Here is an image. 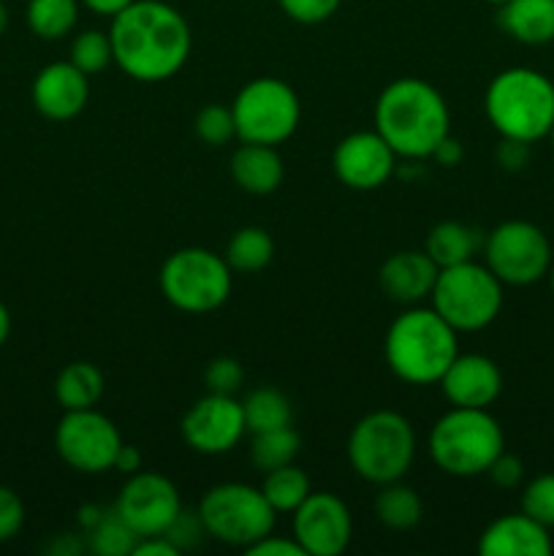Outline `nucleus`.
<instances>
[{
	"label": "nucleus",
	"mask_w": 554,
	"mask_h": 556,
	"mask_svg": "<svg viewBox=\"0 0 554 556\" xmlns=\"http://www.w3.org/2000/svg\"><path fill=\"white\" fill-rule=\"evenodd\" d=\"M114 65L130 79L158 85L185 68L193 33L182 11L166 0H134L109 25Z\"/></svg>",
	"instance_id": "obj_1"
},
{
	"label": "nucleus",
	"mask_w": 554,
	"mask_h": 556,
	"mask_svg": "<svg viewBox=\"0 0 554 556\" xmlns=\"http://www.w3.org/2000/svg\"><path fill=\"white\" fill-rule=\"evenodd\" d=\"M373 119L375 130L405 161H427L451 134V109L443 92L418 76L386 85L375 101Z\"/></svg>",
	"instance_id": "obj_2"
},
{
	"label": "nucleus",
	"mask_w": 554,
	"mask_h": 556,
	"mask_svg": "<svg viewBox=\"0 0 554 556\" xmlns=\"http://www.w3.org/2000/svg\"><path fill=\"white\" fill-rule=\"evenodd\" d=\"M459 331L451 329L432 307L413 304L394 320L383 340L391 375L407 386H438L445 369L459 356Z\"/></svg>",
	"instance_id": "obj_3"
},
{
	"label": "nucleus",
	"mask_w": 554,
	"mask_h": 556,
	"mask_svg": "<svg viewBox=\"0 0 554 556\" xmlns=\"http://www.w3.org/2000/svg\"><path fill=\"white\" fill-rule=\"evenodd\" d=\"M483 112L500 139L536 144L554 125V81L525 65L500 71L483 92Z\"/></svg>",
	"instance_id": "obj_4"
},
{
	"label": "nucleus",
	"mask_w": 554,
	"mask_h": 556,
	"mask_svg": "<svg viewBox=\"0 0 554 556\" xmlns=\"http://www.w3.org/2000/svg\"><path fill=\"white\" fill-rule=\"evenodd\" d=\"M503 451V427L483 407H451L429 432V456L451 478L487 476Z\"/></svg>",
	"instance_id": "obj_5"
},
{
	"label": "nucleus",
	"mask_w": 554,
	"mask_h": 556,
	"mask_svg": "<svg viewBox=\"0 0 554 556\" xmlns=\"http://www.w3.org/2000/svg\"><path fill=\"white\" fill-rule=\"evenodd\" d=\"M413 424L396 410H373L358 418L348 438V462L362 481L383 486L402 481L416 459Z\"/></svg>",
	"instance_id": "obj_6"
},
{
	"label": "nucleus",
	"mask_w": 554,
	"mask_h": 556,
	"mask_svg": "<svg viewBox=\"0 0 554 556\" xmlns=\"http://www.w3.org/2000/svg\"><path fill=\"white\" fill-rule=\"evenodd\" d=\"M429 307L454 331H481L503 309V282L487 264L465 261L438 271Z\"/></svg>",
	"instance_id": "obj_7"
},
{
	"label": "nucleus",
	"mask_w": 554,
	"mask_h": 556,
	"mask_svg": "<svg viewBox=\"0 0 554 556\" xmlns=\"http://www.w3.org/2000/svg\"><path fill=\"white\" fill-rule=\"evenodd\" d=\"M161 293L179 313H215L228 302L234 286V269L226 255L206 248H182L168 255L161 266Z\"/></svg>",
	"instance_id": "obj_8"
},
{
	"label": "nucleus",
	"mask_w": 554,
	"mask_h": 556,
	"mask_svg": "<svg viewBox=\"0 0 554 556\" xmlns=\"http://www.w3.org/2000/svg\"><path fill=\"white\" fill-rule=\"evenodd\" d=\"M196 510H199L206 535L212 541L244 548V552L264 535H269L277 521V510L272 508L264 492L239 481L212 486L201 497Z\"/></svg>",
	"instance_id": "obj_9"
},
{
	"label": "nucleus",
	"mask_w": 554,
	"mask_h": 556,
	"mask_svg": "<svg viewBox=\"0 0 554 556\" xmlns=\"http://www.w3.org/2000/svg\"><path fill=\"white\" fill-rule=\"evenodd\" d=\"M237 139L250 144L280 147L291 139L302 119L297 90L277 76L250 79L231 103Z\"/></svg>",
	"instance_id": "obj_10"
},
{
	"label": "nucleus",
	"mask_w": 554,
	"mask_h": 556,
	"mask_svg": "<svg viewBox=\"0 0 554 556\" xmlns=\"http://www.w3.org/2000/svg\"><path fill=\"white\" fill-rule=\"evenodd\" d=\"M483 264L503 286L525 288L552 269L549 237L530 220H505L483 237Z\"/></svg>",
	"instance_id": "obj_11"
},
{
	"label": "nucleus",
	"mask_w": 554,
	"mask_h": 556,
	"mask_svg": "<svg viewBox=\"0 0 554 556\" xmlns=\"http://www.w3.org/2000/svg\"><path fill=\"white\" fill-rule=\"evenodd\" d=\"M123 438L112 418L98 413L96 407L87 410H65L54 429V448L60 459L76 472L98 476L114 467Z\"/></svg>",
	"instance_id": "obj_12"
},
{
	"label": "nucleus",
	"mask_w": 554,
	"mask_h": 556,
	"mask_svg": "<svg viewBox=\"0 0 554 556\" xmlns=\"http://www.w3.org/2000/svg\"><path fill=\"white\" fill-rule=\"evenodd\" d=\"M179 510H182V500H179L177 486L166 476L150 470H139L125 478L114 500V514L139 538L163 535Z\"/></svg>",
	"instance_id": "obj_13"
},
{
	"label": "nucleus",
	"mask_w": 554,
	"mask_h": 556,
	"mask_svg": "<svg viewBox=\"0 0 554 556\" xmlns=\"http://www.w3.org/2000/svg\"><path fill=\"white\" fill-rule=\"evenodd\" d=\"M185 445L201 456H223L237 448L248 434L242 402L228 394L206 391L188 407L179 424Z\"/></svg>",
	"instance_id": "obj_14"
},
{
	"label": "nucleus",
	"mask_w": 554,
	"mask_h": 556,
	"mask_svg": "<svg viewBox=\"0 0 554 556\" xmlns=\"http://www.w3.org/2000/svg\"><path fill=\"white\" fill-rule=\"evenodd\" d=\"M291 535L304 556H340L351 546V508L331 492H310L291 514Z\"/></svg>",
	"instance_id": "obj_15"
},
{
	"label": "nucleus",
	"mask_w": 554,
	"mask_h": 556,
	"mask_svg": "<svg viewBox=\"0 0 554 556\" xmlns=\"http://www.w3.org/2000/svg\"><path fill=\"white\" fill-rule=\"evenodd\" d=\"M335 177L351 190H378L396 174V152L378 130H356L331 152Z\"/></svg>",
	"instance_id": "obj_16"
},
{
	"label": "nucleus",
	"mask_w": 554,
	"mask_h": 556,
	"mask_svg": "<svg viewBox=\"0 0 554 556\" xmlns=\"http://www.w3.org/2000/svg\"><path fill=\"white\" fill-rule=\"evenodd\" d=\"M87 101H90V81L85 71L76 68L71 60L49 63L33 79V106L54 123L79 117Z\"/></svg>",
	"instance_id": "obj_17"
},
{
	"label": "nucleus",
	"mask_w": 554,
	"mask_h": 556,
	"mask_svg": "<svg viewBox=\"0 0 554 556\" xmlns=\"http://www.w3.org/2000/svg\"><path fill=\"white\" fill-rule=\"evenodd\" d=\"M440 391L451 407H483L498 402L503 394V372L483 353H459L440 378Z\"/></svg>",
	"instance_id": "obj_18"
},
{
	"label": "nucleus",
	"mask_w": 554,
	"mask_h": 556,
	"mask_svg": "<svg viewBox=\"0 0 554 556\" xmlns=\"http://www.w3.org/2000/svg\"><path fill=\"white\" fill-rule=\"evenodd\" d=\"M440 266L427 255V250H400L389 255L378 271L380 291L391 302L402 307H413L432 296L435 280H438Z\"/></svg>",
	"instance_id": "obj_19"
},
{
	"label": "nucleus",
	"mask_w": 554,
	"mask_h": 556,
	"mask_svg": "<svg viewBox=\"0 0 554 556\" xmlns=\"http://www.w3.org/2000/svg\"><path fill=\"white\" fill-rule=\"evenodd\" d=\"M478 552L483 556H549L554 543L549 527L519 510L489 521L478 538Z\"/></svg>",
	"instance_id": "obj_20"
},
{
	"label": "nucleus",
	"mask_w": 554,
	"mask_h": 556,
	"mask_svg": "<svg viewBox=\"0 0 554 556\" xmlns=\"http://www.w3.org/2000/svg\"><path fill=\"white\" fill-rule=\"evenodd\" d=\"M231 177L244 193L269 195L282 185L286 166L277 147L242 141V147L231 155Z\"/></svg>",
	"instance_id": "obj_21"
},
{
	"label": "nucleus",
	"mask_w": 554,
	"mask_h": 556,
	"mask_svg": "<svg viewBox=\"0 0 554 556\" xmlns=\"http://www.w3.org/2000/svg\"><path fill=\"white\" fill-rule=\"evenodd\" d=\"M498 25L505 36L527 47L554 41V0H508L500 5Z\"/></svg>",
	"instance_id": "obj_22"
},
{
	"label": "nucleus",
	"mask_w": 554,
	"mask_h": 556,
	"mask_svg": "<svg viewBox=\"0 0 554 556\" xmlns=\"http://www.w3.org/2000/svg\"><path fill=\"white\" fill-rule=\"evenodd\" d=\"M481 248L483 237L478 233V228L459 220L438 223V226L427 233V242H424V250H427V255L440 266V269L473 261V255Z\"/></svg>",
	"instance_id": "obj_23"
},
{
	"label": "nucleus",
	"mask_w": 554,
	"mask_h": 556,
	"mask_svg": "<svg viewBox=\"0 0 554 556\" xmlns=\"http://www.w3.org/2000/svg\"><path fill=\"white\" fill-rule=\"evenodd\" d=\"M106 380L92 362H71L54 380V396L63 410H87L101 402Z\"/></svg>",
	"instance_id": "obj_24"
},
{
	"label": "nucleus",
	"mask_w": 554,
	"mask_h": 556,
	"mask_svg": "<svg viewBox=\"0 0 554 556\" xmlns=\"http://www.w3.org/2000/svg\"><path fill=\"white\" fill-rule=\"evenodd\" d=\"M375 519L394 532H407L418 527L424 516V503L416 489L405 486L402 481L383 483L380 492L375 494Z\"/></svg>",
	"instance_id": "obj_25"
},
{
	"label": "nucleus",
	"mask_w": 554,
	"mask_h": 556,
	"mask_svg": "<svg viewBox=\"0 0 554 556\" xmlns=\"http://www.w3.org/2000/svg\"><path fill=\"white\" fill-rule=\"evenodd\" d=\"M272 258H275V239L261 226L239 228L226 244L228 266L242 275H255V271L266 269Z\"/></svg>",
	"instance_id": "obj_26"
},
{
	"label": "nucleus",
	"mask_w": 554,
	"mask_h": 556,
	"mask_svg": "<svg viewBox=\"0 0 554 556\" xmlns=\"http://www.w3.org/2000/svg\"><path fill=\"white\" fill-rule=\"evenodd\" d=\"M242 410H244V424H248L250 434L291 427L293 421L291 400H288L282 391L269 389V386L250 391V394L242 400Z\"/></svg>",
	"instance_id": "obj_27"
},
{
	"label": "nucleus",
	"mask_w": 554,
	"mask_h": 556,
	"mask_svg": "<svg viewBox=\"0 0 554 556\" xmlns=\"http://www.w3.org/2000/svg\"><path fill=\"white\" fill-rule=\"evenodd\" d=\"M79 5V0H30L25 11L27 27L43 41H60L74 33Z\"/></svg>",
	"instance_id": "obj_28"
},
{
	"label": "nucleus",
	"mask_w": 554,
	"mask_h": 556,
	"mask_svg": "<svg viewBox=\"0 0 554 556\" xmlns=\"http://www.w3.org/2000/svg\"><path fill=\"white\" fill-rule=\"evenodd\" d=\"M302 451V438L293 427L269 429V432H259L250 440V462L259 467L261 472H272L277 467L293 465Z\"/></svg>",
	"instance_id": "obj_29"
},
{
	"label": "nucleus",
	"mask_w": 554,
	"mask_h": 556,
	"mask_svg": "<svg viewBox=\"0 0 554 556\" xmlns=\"http://www.w3.org/2000/svg\"><path fill=\"white\" fill-rule=\"evenodd\" d=\"M261 492H264V497L269 500V505L277 514H293L310 497L313 486H310V478L302 467L286 465L272 472H264Z\"/></svg>",
	"instance_id": "obj_30"
},
{
	"label": "nucleus",
	"mask_w": 554,
	"mask_h": 556,
	"mask_svg": "<svg viewBox=\"0 0 554 556\" xmlns=\"http://www.w3.org/2000/svg\"><path fill=\"white\" fill-rule=\"evenodd\" d=\"M136 543H139V535L112 508L92 530H87L85 546L96 556H134Z\"/></svg>",
	"instance_id": "obj_31"
},
{
	"label": "nucleus",
	"mask_w": 554,
	"mask_h": 556,
	"mask_svg": "<svg viewBox=\"0 0 554 556\" xmlns=\"http://www.w3.org/2000/svg\"><path fill=\"white\" fill-rule=\"evenodd\" d=\"M71 63L79 71H85L87 76L101 74L103 68L114 63L112 54V41H109V30H81L76 33L74 41H71Z\"/></svg>",
	"instance_id": "obj_32"
},
{
	"label": "nucleus",
	"mask_w": 554,
	"mask_h": 556,
	"mask_svg": "<svg viewBox=\"0 0 554 556\" xmlns=\"http://www.w3.org/2000/svg\"><path fill=\"white\" fill-rule=\"evenodd\" d=\"M196 136L210 147H223L231 139H237V125H234L231 106L206 103V106L196 114Z\"/></svg>",
	"instance_id": "obj_33"
},
{
	"label": "nucleus",
	"mask_w": 554,
	"mask_h": 556,
	"mask_svg": "<svg viewBox=\"0 0 554 556\" xmlns=\"http://www.w3.org/2000/svg\"><path fill=\"white\" fill-rule=\"evenodd\" d=\"M521 514L536 519L538 525L554 527V472H543L527 481L521 489Z\"/></svg>",
	"instance_id": "obj_34"
},
{
	"label": "nucleus",
	"mask_w": 554,
	"mask_h": 556,
	"mask_svg": "<svg viewBox=\"0 0 554 556\" xmlns=\"http://www.w3.org/2000/svg\"><path fill=\"white\" fill-rule=\"evenodd\" d=\"M204 383H206V391H212V394L234 396L244 383L242 364H239L234 356L212 358L204 369Z\"/></svg>",
	"instance_id": "obj_35"
},
{
	"label": "nucleus",
	"mask_w": 554,
	"mask_h": 556,
	"mask_svg": "<svg viewBox=\"0 0 554 556\" xmlns=\"http://www.w3.org/2000/svg\"><path fill=\"white\" fill-rule=\"evenodd\" d=\"M282 14L299 25H320L340 11L342 0H277Z\"/></svg>",
	"instance_id": "obj_36"
},
{
	"label": "nucleus",
	"mask_w": 554,
	"mask_h": 556,
	"mask_svg": "<svg viewBox=\"0 0 554 556\" xmlns=\"http://www.w3.org/2000/svg\"><path fill=\"white\" fill-rule=\"evenodd\" d=\"M163 535L168 538V541L174 543V546L179 548V552H185V548H196L201 541H204L206 530H204V521H201L199 510H179L177 519L168 525V530L163 532Z\"/></svg>",
	"instance_id": "obj_37"
},
{
	"label": "nucleus",
	"mask_w": 554,
	"mask_h": 556,
	"mask_svg": "<svg viewBox=\"0 0 554 556\" xmlns=\"http://www.w3.org/2000/svg\"><path fill=\"white\" fill-rule=\"evenodd\" d=\"M22 525H25V505L20 494L9 486H0V543L20 535Z\"/></svg>",
	"instance_id": "obj_38"
},
{
	"label": "nucleus",
	"mask_w": 554,
	"mask_h": 556,
	"mask_svg": "<svg viewBox=\"0 0 554 556\" xmlns=\"http://www.w3.org/2000/svg\"><path fill=\"white\" fill-rule=\"evenodd\" d=\"M489 481L494 483L498 489H516L521 486V481H525V465H521L519 456L508 454V451H503V454L498 456V459L492 462V467L487 470Z\"/></svg>",
	"instance_id": "obj_39"
},
{
	"label": "nucleus",
	"mask_w": 554,
	"mask_h": 556,
	"mask_svg": "<svg viewBox=\"0 0 554 556\" xmlns=\"http://www.w3.org/2000/svg\"><path fill=\"white\" fill-rule=\"evenodd\" d=\"M494 161L505 172H521L530 163V144L519 139H500L498 150H494Z\"/></svg>",
	"instance_id": "obj_40"
},
{
	"label": "nucleus",
	"mask_w": 554,
	"mask_h": 556,
	"mask_svg": "<svg viewBox=\"0 0 554 556\" xmlns=\"http://www.w3.org/2000/svg\"><path fill=\"white\" fill-rule=\"evenodd\" d=\"M248 554L250 556H304L302 546L293 541V535L288 538L275 535V530H272L269 535L261 538L259 543H253V546L248 548Z\"/></svg>",
	"instance_id": "obj_41"
},
{
	"label": "nucleus",
	"mask_w": 554,
	"mask_h": 556,
	"mask_svg": "<svg viewBox=\"0 0 554 556\" xmlns=\"http://www.w3.org/2000/svg\"><path fill=\"white\" fill-rule=\"evenodd\" d=\"M462 157H465V147H462V141L454 139L451 134L445 136V139L440 141V144L435 147V152H432V161L438 163V166H443V168L459 166Z\"/></svg>",
	"instance_id": "obj_42"
},
{
	"label": "nucleus",
	"mask_w": 554,
	"mask_h": 556,
	"mask_svg": "<svg viewBox=\"0 0 554 556\" xmlns=\"http://www.w3.org/2000/svg\"><path fill=\"white\" fill-rule=\"evenodd\" d=\"M177 546H174L172 541H168L166 535H150V538H139V543H136L134 548V556H179Z\"/></svg>",
	"instance_id": "obj_43"
},
{
	"label": "nucleus",
	"mask_w": 554,
	"mask_h": 556,
	"mask_svg": "<svg viewBox=\"0 0 554 556\" xmlns=\"http://www.w3.org/2000/svg\"><path fill=\"white\" fill-rule=\"evenodd\" d=\"M141 465H144V456H141V451L136 448V445L123 443V445H119L117 456H114L112 470L123 472V476L128 478V476H134V472H139Z\"/></svg>",
	"instance_id": "obj_44"
},
{
	"label": "nucleus",
	"mask_w": 554,
	"mask_h": 556,
	"mask_svg": "<svg viewBox=\"0 0 554 556\" xmlns=\"http://www.w3.org/2000/svg\"><path fill=\"white\" fill-rule=\"evenodd\" d=\"M81 5H85L87 11H92L96 16H106V20H112V16H117L119 11L128 9L134 0H79Z\"/></svg>",
	"instance_id": "obj_45"
},
{
	"label": "nucleus",
	"mask_w": 554,
	"mask_h": 556,
	"mask_svg": "<svg viewBox=\"0 0 554 556\" xmlns=\"http://www.w3.org/2000/svg\"><path fill=\"white\" fill-rule=\"evenodd\" d=\"M85 548V543L79 541L76 535H71V532H65V535H60L58 541H54L52 546V554H60V556H76Z\"/></svg>",
	"instance_id": "obj_46"
},
{
	"label": "nucleus",
	"mask_w": 554,
	"mask_h": 556,
	"mask_svg": "<svg viewBox=\"0 0 554 556\" xmlns=\"http://www.w3.org/2000/svg\"><path fill=\"white\" fill-rule=\"evenodd\" d=\"M103 516H106V510L101 508V505H81L79 508V516H76V519H79V525H81V530H92V527L98 525V521L103 519Z\"/></svg>",
	"instance_id": "obj_47"
},
{
	"label": "nucleus",
	"mask_w": 554,
	"mask_h": 556,
	"mask_svg": "<svg viewBox=\"0 0 554 556\" xmlns=\"http://www.w3.org/2000/svg\"><path fill=\"white\" fill-rule=\"evenodd\" d=\"M9 334H11V315L9 309H5V304L0 302V345L9 340Z\"/></svg>",
	"instance_id": "obj_48"
},
{
	"label": "nucleus",
	"mask_w": 554,
	"mask_h": 556,
	"mask_svg": "<svg viewBox=\"0 0 554 556\" xmlns=\"http://www.w3.org/2000/svg\"><path fill=\"white\" fill-rule=\"evenodd\" d=\"M5 27H9V9H5V3L0 0V36L5 33Z\"/></svg>",
	"instance_id": "obj_49"
},
{
	"label": "nucleus",
	"mask_w": 554,
	"mask_h": 556,
	"mask_svg": "<svg viewBox=\"0 0 554 556\" xmlns=\"http://www.w3.org/2000/svg\"><path fill=\"white\" fill-rule=\"evenodd\" d=\"M549 286H552V293H554V261H552V269H549Z\"/></svg>",
	"instance_id": "obj_50"
},
{
	"label": "nucleus",
	"mask_w": 554,
	"mask_h": 556,
	"mask_svg": "<svg viewBox=\"0 0 554 556\" xmlns=\"http://www.w3.org/2000/svg\"><path fill=\"white\" fill-rule=\"evenodd\" d=\"M483 3H489V5H498V9H500V5H503V3H508V0H483Z\"/></svg>",
	"instance_id": "obj_51"
},
{
	"label": "nucleus",
	"mask_w": 554,
	"mask_h": 556,
	"mask_svg": "<svg viewBox=\"0 0 554 556\" xmlns=\"http://www.w3.org/2000/svg\"><path fill=\"white\" fill-rule=\"evenodd\" d=\"M549 139H552V144H554V125H552V130H549Z\"/></svg>",
	"instance_id": "obj_52"
}]
</instances>
